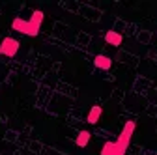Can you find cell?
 <instances>
[{
    "instance_id": "1",
    "label": "cell",
    "mask_w": 157,
    "mask_h": 155,
    "mask_svg": "<svg viewBox=\"0 0 157 155\" xmlns=\"http://www.w3.org/2000/svg\"><path fill=\"white\" fill-rule=\"evenodd\" d=\"M43 19H45V13L39 11V9H36L28 21H25V19H13L11 28L17 30V32H21V34H26L30 37H36L39 34L41 25H43Z\"/></svg>"
},
{
    "instance_id": "2",
    "label": "cell",
    "mask_w": 157,
    "mask_h": 155,
    "mask_svg": "<svg viewBox=\"0 0 157 155\" xmlns=\"http://www.w3.org/2000/svg\"><path fill=\"white\" fill-rule=\"evenodd\" d=\"M135 127H136V123L133 122V120H129L125 125H124V129H122V133L118 134V144H120L122 148H125L127 149V146H129V142H131V137H133V133H135Z\"/></svg>"
},
{
    "instance_id": "3",
    "label": "cell",
    "mask_w": 157,
    "mask_h": 155,
    "mask_svg": "<svg viewBox=\"0 0 157 155\" xmlns=\"http://www.w3.org/2000/svg\"><path fill=\"white\" fill-rule=\"evenodd\" d=\"M19 41L13 40V37H4L2 43H0V54H4L8 58H13L17 52H19Z\"/></svg>"
},
{
    "instance_id": "4",
    "label": "cell",
    "mask_w": 157,
    "mask_h": 155,
    "mask_svg": "<svg viewBox=\"0 0 157 155\" xmlns=\"http://www.w3.org/2000/svg\"><path fill=\"white\" fill-rule=\"evenodd\" d=\"M101 155H125V148H122L116 140L114 142H105L103 144V149H101Z\"/></svg>"
},
{
    "instance_id": "5",
    "label": "cell",
    "mask_w": 157,
    "mask_h": 155,
    "mask_svg": "<svg viewBox=\"0 0 157 155\" xmlns=\"http://www.w3.org/2000/svg\"><path fill=\"white\" fill-rule=\"evenodd\" d=\"M105 41H107L109 45L120 47V45H122V41H124V36H122L120 32H116V30H109V32L105 34Z\"/></svg>"
},
{
    "instance_id": "6",
    "label": "cell",
    "mask_w": 157,
    "mask_h": 155,
    "mask_svg": "<svg viewBox=\"0 0 157 155\" xmlns=\"http://www.w3.org/2000/svg\"><path fill=\"white\" fill-rule=\"evenodd\" d=\"M94 66H95L97 69H103V71H107V69H110V67H112V60H110L109 56L97 54V56L94 58Z\"/></svg>"
},
{
    "instance_id": "7",
    "label": "cell",
    "mask_w": 157,
    "mask_h": 155,
    "mask_svg": "<svg viewBox=\"0 0 157 155\" xmlns=\"http://www.w3.org/2000/svg\"><path fill=\"white\" fill-rule=\"evenodd\" d=\"M101 114H103V108L99 107V105H94L92 108H90V112H88V123H97L99 122V118H101Z\"/></svg>"
},
{
    "instance_id": "8",
    "label": "cell",
    "mask_w": 157,
    "mask_h": 155,
    "mask_svg": "<svg viewBox=\"0 0 157 155\" xmlns=\"http://www.w3.org/2000/svg\"><path fill=\"white\" fill-rule=\"evenodd\" d=\"M90 138H92V133L90 131H81V133L77 134V138H75V144L78 148H84V146H88Z\"/></svg>"
}]
</instances>
